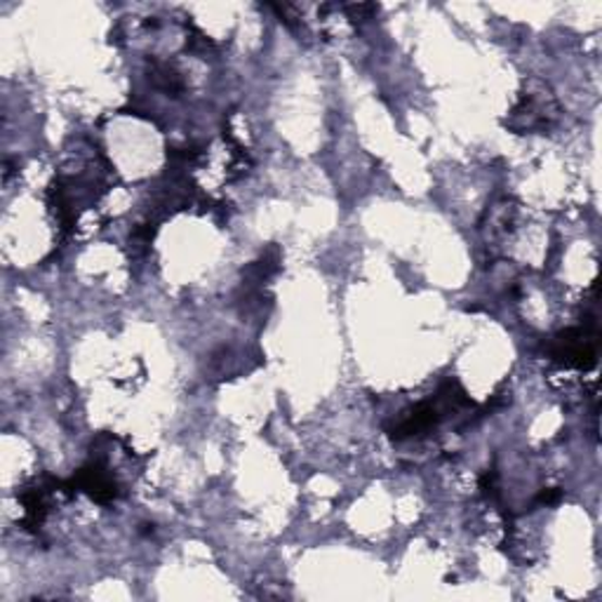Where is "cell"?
Masks as SVG:
<instances>
[{"label": "cell", "mask_w": 602, "mask_h": 602, "mask_svg": "<svg viewBox=\"0 0 602 602\" xmlns=\"http://www.w3.org/2000/svg\"><path fill=\"white\" fill-rule=\"evenodd\" d=\"M561 116L563 109L551 85L541 78H527L504 125L513 135H547Z\"/></svg>", "instance_id": "cell-1"}, {"label": "cell", "mask_w": 602, "mask_h": 602, "mask_svg": "<svg viewBox=\"0 0 602 602\" xmlns=\"http://www.w3.org/2000/svg\"><path fill=\"white\" fill-rule=\"evenodd\" d=\"M547 355L553 363L572 369H593L598 363V327L589 321L581 327H569L557 333L547 343Z\"/></svg>", "instance_id": "cell-2"}, {"label": "cell", "mask_w": 602, "mask_h": 602, "mask_svg": "<svg viewBox=\"0 0 602 602\" xmlns=\"http://www.w3.org/2000/svg\"><path fill=\"white\" fill-rule=\"evenodd\" d=\"M64 494H88L95 504L111 506L113 501L121 499V482L104 462L92 459V462L76 471L74 478L64 482Z\"/></svg>", "instance_id": "cell-3"}, {"label": "cell", "mask_w": 602, "mask_h": 602, "mask_svg": "<svg viewBox=\"0 0 602 602\" xmlns=\"http://www.w3.org/2000/svg\"><path fill=\"white\" fill-rule=\"evenodd\" d=\"M515 220H518V205H515V200L509 196H501L497 200H492L490 205H487L480 228L485 234L487 242H501L504 240L515 226Z\"/></svg>", "instance_id": "cell-4"}, {"label": "cell", "mask_w": 602, "mask_h": 602, "mask_svg": "<svg viewBox=\"0 0 602 602\" xmlns=\"http://www.w3.org/2000/svg\"><path fill=\"white\" fill-rule=\"evenodd\" d=\"M149 80L153 83L155 90L165 92L167 97H179L186 90L184 76L179 71L172 66L170 62H161V60H151L149 66Z\"/></svg>", "instance_id": "cell-5"}, {"label": "cell", "mask_w": 602, "mask_h": 602, "mask_svg": "<svg viewBox=\"0 0 602 602\" xmlns=\"http://www.w3.org/2000/svg\"><path fill=\"white\" fill-rule=\"evenodd\" d=\"M561 499H563V490H557V487H549V490H541L539 492L537 504H541V506H555Z\"/></svg>", "instance_id": "cell-6"}]
</instances>
